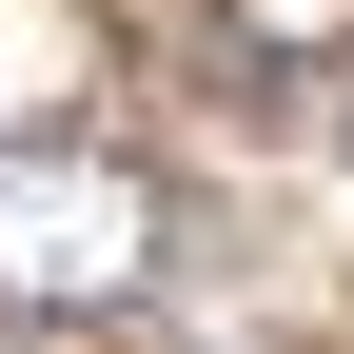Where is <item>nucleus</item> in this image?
I'll return each instance as SVG.
<instances>
[{
	"mask_svg": "<svg viewBox=\"0 0 354 354\" xmlns=\"http://www.w3.org/2000/svg\"><path fill=\"white\" fill-rule=\"evenodd\" d=\"M158 295V177L118 138H0V315L99 335Z\"/></svg>",
	"mask_w": 354,
	"mask_h": 354,
	"instance_id": "nucleus-1",
	"label": "nucleus"
}]
</instances>
